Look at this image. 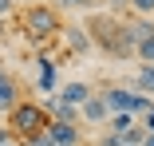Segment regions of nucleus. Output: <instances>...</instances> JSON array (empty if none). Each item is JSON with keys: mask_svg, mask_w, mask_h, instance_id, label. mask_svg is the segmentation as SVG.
Segmentation results:
<instances>
[{"mask_svg": "<svg viewBox=\"0 0 154 146\" xmlns=\"http://www.w3.org/2000/svg\"><path fill=\"white\" fill-rule=\"evenodd\" d=\"M63 8H95V0H63Z\"/></svg>", "mask_w": 154, "mask_h": 146, "instance_id": "nucleus-19", "label": "nucleus"}, {"mask_svg": "<svg viewBox=\"0 0 154 146\" xmlns=\"http://www.w3.org/2000/svg\"><path fill=\"white\" fill-rule=\"evenodd\" d=\"M87 40L103 44L111 55H127V51H134V47L127 44V32H122V24H119V20H111V16L91 20V32H87Z\"/></svg>", "mask_w": 154, "mask_h": 146, "instance_id": "nucleus-3", "label": "nucleus"}, {"mask_svg": "<svg viewBox=\"0 0 154 146\" xmlns=\"http://www.w3.org/2000/svg\"><path fill=\"white\" fill-rule=\"evenodd\" d=\"M20 24H24V36H28L32 47H44L48 40L59 36V28H63V24H59V12H55L51 4H32V8H24Z\"/></svg>", "mask_w": 154, "mask_h": 146, "instance_id": "nucleus-1", "label": "nucleus"}, {"mask_svg": "<svg viewBox=\"0 0 154 146\" xmlns=\"http://www.w3.org/2000/svg\"><path fill=\"white\" fill-rule=\"evenodd\" d=\"M8 142H16V134H12L8 126H0V146H8Z\"/></svg>", "mask_w": 154, "mask_h": 146, "instance_id": "nucleus-21", "label": "nucleus"}, {"mask_svg": "<svg viewBox=\"0 0 154 146\" xmlns=\"http://www.w3.org/2000/svg\"><path fill=\"white\" fill-rule=\"evenodd\" d=\"M142 146H154V134H146V138H142Z\"/></svg>", "mask_w": 154, "mask_h": 146, "instance_id": "nucleus-23", "label": "nucleus"}, {"mask_svg": "<svg viewBox=\"0 0 154 146\" xmlns=\"http://www.w3.org/2000/svg\"><path fill=\"white\" fill-rule=\"evenodd\" d=\"M99 99L107 103L111 114H142V111L154 103V99H146V95H138V91H127V87H103Z\"/></svg>", "mask_w": 154, "mask_h": 146, "instance_id": "nucleus-4", "label": "nucleus"}, {"mask_svg": "<svg viewBox=\"0 0 154 146\" xmlns=\"http://www.w3.org/2000/svg\"><path fill=\"white\" fill-rule=\"evenodd\" d=\"M16 103H20V83L8 71H0V111H12Z\"/></svg>", "mask_w": 154, "mask_h": 146, "instance_id": "nucleus-9", "label": "nucleus"}, {"mask_svg": "<svg viewBox=\"0 0 154 146\" xmlns=\"http://www.w3.org/2000/svg\"><path fill=\"white\" fill-rule=\"evenodd\" d=\"M107 123H111V134H119V138H122V134L134 126V114H111Z\"/></svg>", "mask_w": 154, "mask_h": 146, "instance_id": "nucleus-12", "label": "nucleus"}, {"mask_svg": "<svg viewBox=\"0 0 154 146\" xmlns=\"http://www.w3.org/2000/svg\"><path fill=\"white\" fill-rule=\"evenodd\" d=\"M0 40H4V20H0Z\"/></svg>", "mask_w": 154, "mask_h": 146, "instance_id": "nucleus-24", "label": "nucleus"}, {"mask_svg": "<svg viewBox=\"0 0 154 146\" xmlns=\"http://www.w3.org/2000/svg\"><path fill=\"white\" fill-rule=\"evenodd\" d=\"M20 146H51V138H48V130H40V134H32V138H24Z\"/></svg>", "mask_w": 154, "mask_h": 146, "instance_id": "nucleus-17", "label": "nucleus"}, {"mask_svg": "<svg viewBox=\"0 0 154 146\" xmlns=\"http://www.w3.org/2000/svg\"><path fill=\"white\" fill-rule=\"evenodd\" d=\"M91 95H95V91H91L87 83H79V79L63 83V87H59V91H55V99H59V103H67V107H75V111H79V107H83V103H87Z\"/></svg>", "mask_w": 154, "mask_h": 146, "instance_id": "nucleus-5", "label": "nucleus"}, {"mask_svg": "<svg viewBox=\"0 0 154 146\" xmlns=\"http://www.w3.org/2000/svg\"><path fill=\"white\" fill-rule=\"evenodd\" d=\"M138 126H142L146 134H154V103H150V107L142 111V123H138Z\"/></svg>", "mask_w": 154, "mask_h": 146, "instance_id": "nucleus-16", "label": "nucleus"}, {"mask_svg": "<svg viewBox=\"0 0 154 146\" xmlns=\"http://www.w3.org/2000/svg\"><path fill=\"white\" fill-rule=\"evenodd\" d=\"M48 138L51 146H83L79 126H67V123H48Z\"/></svg>", "mask_w": 154, "mask_h": 146, "instance_id": "nucleus-6", "label": "nucleus"}, {"mask_svg": "<svg viewBox=\"0 0 154 146\" xmlns=\"http://www.w3.org/2000/svg\"><path fill=\"white\" fill-rule=\"evenodd\" d=\"M146 91H154V63L138 67V95H146Z\"/></svg>", "mask_w": 154, "mask_h": 146, "instance_id": "nucleus-13", "label": "nucleus"}, {"mask_svg": "<svg viewBox=\"0 0 154 146\" xmlns=\"http://www.w3.org/2000/svg\"><path fill=\"white\" fill-rule=\"evenodd\" d=\"M8 146H20V142H8Z\"/></svg>", "mask_w": 154, "mask_h": 146, "instance_id": "nucleus-25", "label": "nucleus"}, {"mask_svg": "<svg viewBox=\"0 0 154 146\" xmlns=\"http://www.w3.org/2000/svg\"><path fill=\"white\" fill-rule=\"evenodd\" d=\"M59 36H63V44H67L71 51H91V40H87V32H83L79 24H63Z\"/></svg>", "mask_w": 154, "mask_h": 146, "instance_id": "nucleus-10", "label": "nucleus"}, {"mask_svg": "<svg viewBox=\"0 0 154 146\" xmlns=\"http://www.w3.org/2000/svg\"><path fill=\"white\" fill-rule=\"evenodd\" d=\"M134 12H154V0H127Z\"/></svg>", "mask_w": 154, "mask_h": 146, "instance_id": "nucleus-18", "label": "nucleus"}, {"mask_svg": "<svg viewBox=\"0 0 154 146\" xmlns=\"http://www.w3.org/2000/svg\"><path fill=\"white\" fill-rule=\"evenodd\" d=\"M8 12H16V0H0V20H4Z\"/></svg>", "mask_w": 154, "mask_h": 146, "instance_id": "nucleus-20", "label": "nucleus"}, {"mask_svg": "<svg viewBox=\"0 0 154 146\" xmlns=\"http://www.w3.org/2000/svg\"><path fill=\"white\" fill-rule=\"evenodd\" d=\"M142 138H146V130H142V126L134 123V126H131L127 134H122V146H142Z\"/></svg>", "mask_w": 154, "mask_h": 146, "instance_id": "nucleus-14", "label": "nucleus"}, {"mask_svg": "<svg viewBox=\"0 0 154 146\" xmlns=\"http://www.w3.org/2000/svg\"><path fill=\"white\" fill-rule=\"evenodd\" d=\"M79 119H87V123H107V119H111V111H107V103H103L99 95H91V99L79 107Z\"/></svg>", "mask_w": 154, "mask_h": 146, "instance_id": "nucleus-11", "label": "nucleus"}, {"mask_svg": "<svg viewBox=\"0 0 154 146\" xmlns=\"http://www.w3.org/2000/svg\"><path fill=\"white\" fill-rule=\"evenodd\" d=\"M40 107L48 111V119H51V123H67V126H75V123H79V111H75V107H67V103H59L55 95H51L48 103H40Z\"/></svg>", "mask_w": 154, "mask_h": 146, "instance_id": "nucleus-7", "label": "nucleus"}, {"mask_svg": "<svg viewBox=\"0 0 154 146\" xmlns=\"http://www.w3.org/2000/svg\"><path fill=\"white\" fill-rule=\"evenodd\" d=\"M40 91H55V79H59V59H51V55H40Z\"/></svg>", "mask_w": 154, "mask_h": 146, "instance_id": "nucleus-8", "label": "nucleus"}, {"mask_svg": "<svg viewBox=\"0 0 154 146\" xmlns=\"http://www.w3.org/2000/svg\"><path fill=\"white\" fill-rule=\"evenodd\" d=\"M48 123H51V119H48V111H44L40 103H16V107L8 111V130L16 134V142L48 130Z\"/></svg>", "mask_w": 154, "mask_h": 146, "instance_id": "nucleus-2", "label": "nucleus"}, {"mask_svg": "<svg viewBox=\"0 0 154 146\" xmlns=\"http://www.w3.org/2000/svg\"><path fill=\"white\" fill-rule=\"evenodd\" d=\"M134 51H138V59H142V63H154V40H146V44H138Z\"/></svg>", "mask_w": 154, "mask_h": 146, "instance_id": "nucleus-15", "label": "nucleus"}, {"mask_svg": "<svg viewBox=\"0 0 154 146\" xmlns=\"http://www.w3.org/2000/svg\"><path fill=\"white\" fill-rule=\"evenodd\" d=\"M99 146H122V138L119 134H107V138H99Z\"/></svg>", "mask_w": 154, "mask_h": 146, "instance_id": "nucleus-22", "label": "nucleus"}]
</instances>
